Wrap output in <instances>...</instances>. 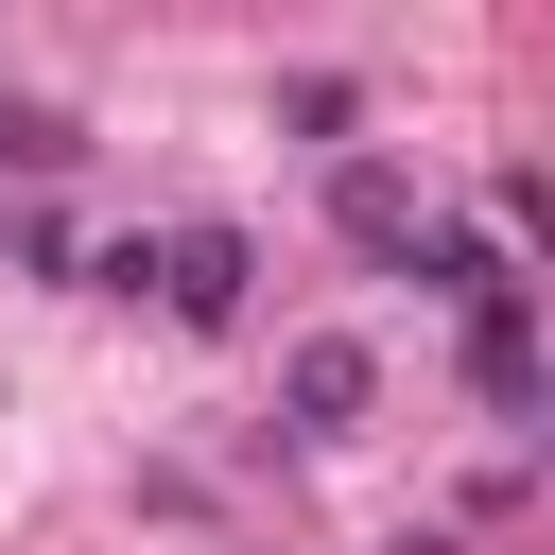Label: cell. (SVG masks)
I'll return each instance as SVG.
<instances>
[{
	"instance_id": "6da1fadb",
	"label": "cell",
	"mask_w": 555,
	"mask_h": 555,
	"mask_svg": "<svg viewBox=\"0 0 555 555\" xmlns=\"http://www.w3.org/2000/svg\"><path fill=\"white\" fill-rule=\"evenodd\" d=\"M156 312H173V330H243V312H260V243H243V225H173V243H156Z\"/></svg>"
},
{
	"instance_id": "7a4b0ae2",
	"label": "cell",
	"mask_w": 555,
	"mask_h": 555,
	"mask_svg": "<svg viewBox=\"0 0 555 555\" xmlns=\"http://www.w3.org/2000/svg\"><path fill=\"white\" fill-rule=\"evenodd\" d=\"M416 225H434V208H416V173H399V156H364V139H347V156H330V243H347V260H382V278H399V260H416Z\"/></svg>"
},
{
	"instance_id": "3957f363",
	"label": "cell",
	"mask_w": 555,
	"mask_h": 555,
	"mask_svg": "<svg viewBox=\"0 0 555 555\" xmlns=\"http://www.w3.org/2000/svg\"><path fill=\"white\" fill-rule=\"evenodd\" d=\"M278 399H295V434H364L382 416V347L364 330H295L278 347Z\"/></svg>"
},
{
	"instance_id": "277c9868",
	"label": "cell",
	"mask_w": 555,
	"mask_h": 555,
	"mask_svg": "<svg viewBox=\"0 0 555 555\" xmlns=\"http://www.w3.org/2000/svg\"><path fill=\"white\" fill-rule=\"evenodd\" d=\"M468 399L486 416H538V295H486L468 312Z\"/></svg>"
},
{
	"instance_id": "5b68a950",
	"label": "cell",
	"mask_w": 555,
	"mask_h": 555,
	"mask_svg": "<svg viewBox=\"0 0 555 555\" xmlns=\"http://www.w3.org/2000/svg\"><path fill=\"white\" fill-rule=\"evenodd\" d=\"M416 295H451V312H486V295H520V260L486 243V225H416V260H399Z\"/></svg>"
},
{
	"instance_id": "8992f818",
	"label": "cell",
	"mask_w": 555,
	"mask_h": 555,
	"mask_svg": "<svg viewBox=\"0 0 555 555\" xmlns=\"http://www.w3.org/2000/svg\"><path fill=\"white\" fill-rule=\"evenodd\" d=\"M0 173H87V121L69 104H0Z\"/></svg>"
},
{
	"instance_id": "52a82bcc",
	"label": "cell",
	"mask_w": 555,
	"mask_h": 555,
	"mask_svg": "<svg viewBox=\"0 0 555 555\" xmlns=\"http://www.w3.org/2000/svg\"><path fill=\"white\" fill-rule=\"evenodd\" d=\"M278 121H295L312 156H347V121H364V87H347V69H295V87H278Z\"/></svg>"
},
{
	"instance_id": "ba28073f",
	"label": "cell",
	"mask_w": 555,
	"mask_h": 555,
	"mask_svg": "<svg viewBox=\"0 0 555 555\" xmlns=\"http://www.w3.org/2000/svg\"><path fill=\"white\" fill-rule=\"evenodd\" d=\"M399 555H468V538H399Z\"/></svg>"
}]
</instances>
